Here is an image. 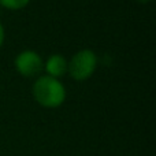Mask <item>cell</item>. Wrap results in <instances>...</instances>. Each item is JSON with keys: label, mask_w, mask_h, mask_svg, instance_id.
<instances>
[{"label": "cell", "mask_w": 156, "mask_h": 156, "mask_svg": "<svg viewBox=\"0 0 156 156\" xmlns=\"http://www.w3.org/2000/svg\"><path fill=\"white\" fill-rule=\"evenodd\" d=\"M97 55L89 48L80 49L69 60L67 73L76 81H85L93 76L97 69Z\"/></svg>", "instance_id": "cell-2"}, {"label": "cell", "mask_w": 156, "mask_h": 156, "mask_svg": "<svg viewBox=\"0 0 156 156\" xmlns=\"http://www.w3.org/2000/svg\"><path fill=\"white\" fill-rule=\"evenodd\" d=\"M4 38H5V30H4L3 23L0 22V48H2L3 44H4Z\"/></svg>", "instance_id": "cell-6"}, {"label": "cell", "mask_w": 156, "mask_h": 156, "mask_svg": "<svg viewBox=\"0 0 156 156\" xmlns=\"http://www.w3.org/2000/svg\"><path fill=\"white\" fill-rule=\"evenodd\" d=\"M30 3V0H0V7L10 11H19L25 8Z\"/></svg>", "instance_id": "cell-5"}, {"label": "cell", "mask_w": 156, "mask_h": 156, "mask_svg": "<svg viewBox=\"0 0 156 156\" xmlns=\"http://www.w3.org/2000/svg\"><path fill=\"white\" fill-rule=\"evenodd\" d=\"M137 2H140V3H143L144 4V3H148V2H151V0H137Z\"/></svg>", "instance_id": "cell-7"}, {"label": "cell", "mask_w": 156, "mask_h": 156, "mask_svg": "<svg viewBox=\"0 0 156 156\" xmlns=\"http://www.w3.org/2000/svg\"><path fill=\"white\" fill-rule=\"evenodd\" d=\"M15 70L23 77H36L44 70V60L38 52L33 49L21 51L14 60Z\"/></svg>", "instance_id": "cell-3"}, {"label": "cell", "mask_w": 156, "mask_h": 156, "mask_svg": "<svg viewBox=\"0 0 156 156\" xmlns=\"http://www.w3.org/2000/svg\"><path fill=\"white\" fill-rule=\"evenodd\" d=\"M36 103L44 108H58L66 100V88L58 78L49 76H38L32 88Z\"/></svg>", "instance_id": "cell-1"}, {"label": "cell", "mask_w": 156, "mask_h": 156, "mask_svg": "<svg viewBox=\"0 0 156 156\" xmlns=\"http://www.w3.org/2000/svg\"><path fill=\"white\" fill-rule=\"evenodd\" d=\"M67 66H69V60L63 55L54 54L51 56H48V59L44 62V71L47 73L45 76L59 80L60 77L67 74Z\"/></svg>", "instance_id": "cell-4"}]
</instances>
